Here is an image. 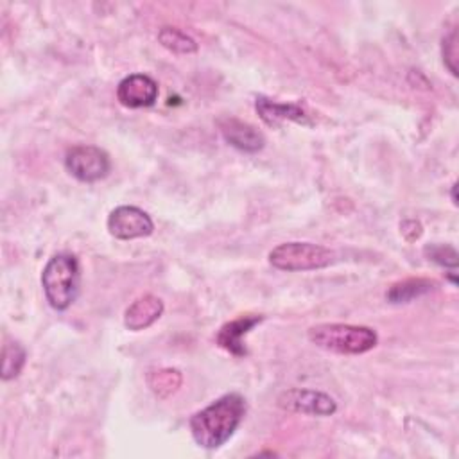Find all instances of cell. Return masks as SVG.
<instances>
[{
    "label": "cell",
    "instance_id": "1",
    "mask_svg": "<svg viewBox=\"0 0 459 459\" xmlns=\"http://www.w3.org/2000/svg\"><path fill=\"white\" fill-rule=\"evenodd\" d=\"M246 416V400L240 393H226L208 407L192 414L188 427L194 441L208 450L222 446Z\"/></svg>",
    "mask_w": 459,
    "mask_h": 459
},
{
    "label": "cell",
    "instance_id": "2",
    "mask_svg": "<svg viewBox=\"0 0 459 459\" xmlns=\"http://www.w3.org/2000/svg\"><path fill=\"white\" fill-rule=\"evenodd\" d=\"M41 287L48 305L54 310H66L79 294L81 267L70 253H57L48 258L41 273Z\"/></svg>",
    "mask_w": 459,
    "mask_h": 459
},
{
    "label": "cell",
    "instance_id": "3",
    "mask_svg": "<svg viewBox=\"0 0 459 459\" xmlns=\"http://www.w3.org/2000/svg\"><path fill=\"white\" fill-rule=\"evenodd\" d=\"M308 341L326 351L341 355H360L377 346V332L369 326L321 323L308 328Z\"/></svg>",
    "mask_w": 459,
    "mask_h": 459
},
{
    "label": "cell",
    "instance_id": "4",
    "mask_svg": "<svg viewBox=\"0 0 459 459\" xmlns=\"http://www.w3.org/2000/svg\"><path fill=\"white\" fill-rule=\"evenodd\" d=\"M333 258V251L312 242H283L269 253L271 265L287 273L323 269L328 267Z\"/></svg>",
    "mask_w": 459,
    "mask_h": 459
},
{
    "label": "cell",
    "instance_id": "5",
    "mask_svg": "<svg viewBox=\"0 0 459 459\" xmlns=\"http://www.w3.org/2000/svg\"><path fill=\"white\" fill-rule=\"evenodd\" d=\"M66 170L82 183H95L109 174L111 161L106 151L95 145H74L65 154Z\"/></svg>",
    "mask_w": 459,
    "mask_h": 459
},
{
    "label": "cell",
    "instance_id": "6",
    "mask_svg": "<svg viewBox=\"0 0 459 459\" xmlns=\"http://www.w3.org/2000/svg\"><path fill=\"white\" fill-rule=\"evenodd\" d=\"M154 230V222L147 212L138 206H117L108 215V231L120 240L149 237Z\"/></svg>",
    "mask_w": 459,
    "mask_h": 459
},
{
    "label": "cell",
    "instance_id": "7",
    "mask_svg": "<svg viewBox=\"0 0 459 459\" xmlns=\"http://www.w3.org/2000/svg\"><path fill=\"white\" fill-rule=\"evenodd\" d=\"M278 405L285 411L308 416H330L337 411V403L330 394L314 389L283 391L278 398Z\"/></svg>",
    "mask_w": 459,
    "mask_h": 459
},
{
    "label": "cell",
    "instance_id": "8",
    "mask_svg": "<svg viewBox=\"0 0 459 459\" xmlns=\"http://www.w3.org/2000/svg\"><path fill=\"white\" fill-rule=\"evenodd\" d=\"M117 99L131 109L149 108L158 99V82L145 74H131L118 82Z\"/></svg>",
    "mask_w": 459,
    "mask_h": 459
},
{
    "label": "cell",
    "instance_id": "9",
    "mask_svg": "<svg viewBox=\"0 0 459 459\" xmlns=\"http://www.w3.org/2000/svg\"><path fill=\"white\" fill-rule=\"evenodd\" d=\"M217 126L224 140L242 152H258L265 145V136L255 126L244 120H238L235 117H221L217 120Z\"/></svg>",
    "mask_w": 459,
    "mask_h": 459
},
{
    "label": "cell",
    "instance_id": "10",
    "mask_svg": "<svg viewBox=\"0 0 459 459\" xmlns=\"http://www.w3.org/2000/svg\"><path fill=\"white\" fill-rule=\"evenodd\" d=\"M255 109L269 127H280L283 122H298L303 126L312 124L308 113L299 104L274 102L264 95H258L255 100Z\"/></svg>",
    "mask_w": 459,
    "mask_h": 459
},
{
    "label": "cell",
    "instance_id": "11",
    "mask_svg": "<svg viewBox=\"0 0 459 459\" xmlns=\"http://www.w3.org/2000/svg\"><path fill=\"white\" fill-rule=\"evenodd\" d=\"M163 314V301L154 294H145L136 298L124 312L126 328L138 332L149 328Z\"/></svg>",
    "mask_w": 459,
    "mask_h": 459
},
{
    "label": "cell",
    "instance_id": "12",
    "mask_svg": "<svg viewBox=\"0 0 459 459\" xmlns=\"http://www.w3.org/2000/svg\"><path fill=\"white\" fill-rule=\"evenodd\" d=\"M260 321H262V316H240L222 325L221 330L217 332V344L237 357L246 355L247 351L244 346V337Z\"/></svg>",
    "mask_w": 459,
    "mask_h": 459
},
{
    "label": "cell",
    "instance_id": "13",
    "mask_svg": "<svg viewBox=\"0 0 459 459\" xmlns=\"http://www.w3.org/2000/svg\"><path fill=\"white\" fill-rule=\"evenodd\" d=\"M436 289V281L429 278H407L402 281H396L389 287L385 292V298L389 303H409L416 298H421Z\"/></svg>",
    "mask_w": 459,
    "mask_h": 459
},
{
    "label": "cell",
    "instance_id": "14",
    "mask_svg": "<svg viewBox=\"0 0 459 459\" xmlns=\"http://www.w3.org/2000/svg\"><path fill=\"white\" fill-rule=\"evenodd\" d=\"M160 43L174 52V54H194L197 52V43L194 38H190L186 32L176 29V27H161L158 32Z\"/></svg>",
    "mask_w": 459,
    "mask_h": 459
},
{
    "label": "cell",
    "instance_id": "15",
    "mask_svg": "<svg viewBox=\"0 0 459 459\" xmlns=\"http://www.w3.org/2000/svg\"><path fill=\"white\" fill-rule=\"evenodd\" d=\"M2 357V378L11 380L18 377L27 359L25 348L20 342H5Z\"/></svg>",
    "mask_w": 459,
    "mask_h": 459
},
{
    "label": "cell",
    "instance_id": "16",
    "mask_svg": "<svg viewBox=\"0 0 459 459\" xmlns=\"http://www.w3.org/2000/svg\"><path fill=\"white\" fill-rule=\"evenodd\" d=\"M425 256L443 267H452L455 269L457 267V251L454 246H448V244H430V246H425L423 249Z\"/></svg>",
    "mask_w": 459,
    "mask_h": 459
},
{
    "label": "cell",
    "instance_id": "17",
    "mask_svg": "<svg viewBox=\"0 0 459 459\" xmlns=\"http://www.w3.org/2000/svg\"><path fill=\"white\" fill-rule=\"evenodd\" d=\"M152 377H156V382L149 380V384L152 391L160 396H163V389H167V394H169V393H174L181 384V375L176 369H160Z\"/></svg>",
    "mask_w": 459,
    "mask_h": 459
},
{
    "label": "cell",
    "instance_id": "18",
    "mask_svg": "<svg viewBox=\"0 0 459 459\" xmlns=\"http://www.w3.org/2000/svg\"><path fill=\"white\" fill-rule=\"evenodd\" d=\"M441 54H443V63L448 68L452 75H457V29H452L450 34L443 38L441 45Z\"/></svg>",
    "mask_w": 459,
    "mask_h": 459
},
{
    "label": "cell",
    "instance_id": "19",
    "mask_svg": "<svg viewBox=\"0 0 459 459\" xmlns=\"http://www.w3.org/2000/svg\"><path fill=\"white\" fill-rule=\"evenodd\" d=\"M455 188H457V185L454 183V185H452V203H454V204H457V197H455Z\"/></svg>",
    "mask_w": 459,
    "mask_h": 459
}]
</instances>
